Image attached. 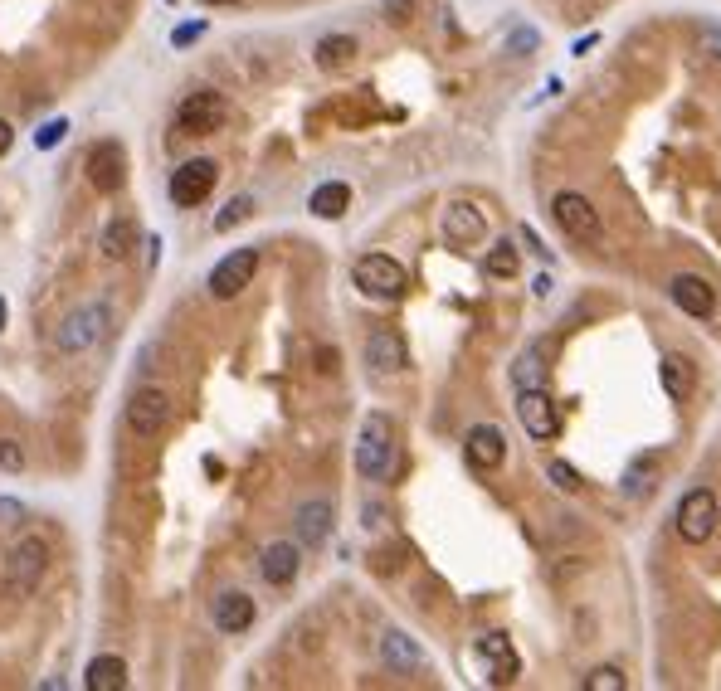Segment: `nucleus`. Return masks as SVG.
<instances>
[{
  "instance_id": "f257e3e1",
  "label": "nucleus",
  "mask_w": 721,
  "mask_h": 691,
  "mask_svg": "<svg viewBox=\"0 0 721 691\" xmlns=\"http://www.w3.org/2000/svg\"><path fill=\"white\" fill-rule=\"evenodd\" d=\"M108 327H113V307H108V302H83V307H74V312L59 322L54 346H59L64 356H83V351H93V346L108 336Z\"/></svg>"
},
{
  "instance_id": "f03ea898",
  "label": "nucleus",
  "mask_w": 721,
  "mask_h": 691,
  "mask_svg": "<svg viewBox=\"0 0 721 691\" xmlns=\"http://www.w3.org/2000/svg\"><path fill=\"white\" fill-rule=\"evenodd\" d=\"M395 468V429L385 414H366L361 438H356V473L366 482H385Z\"/></svg>"
},
{
  "instance_id": "7ed1b4c3",
  "label": "nucleus",
  "mask_w": 721,
  "mask_h": 691,
  "mask_svg": "<svg viewBox=\"0 0 721 691\" xmlns=\"http://www.w3.org/2000/svg\"><path fill=\"white\" fill-rule=\"evenodd\" d=\"M49 575V546L39 541V536H25V541H15L10 555H5V589L10 594H35L39 584Z\"/></svg>"
},
{
  "instance_id": "20e7f679",
  "label": "nucleus",
  "mask_w": 721,
  "mask_h": 691,
  "mask_svg": "<svg viewBox=\"0 0 721 691\" xmlns=\"http://www.w3.org/2000/svg\"><path fill=\"white\" fill-rule=\"evenodd\" d=\"M351 283L366 292V297L395 302V297H405V288H410V273H405V268H400L390 254H366V258H356Z\"/></svg>"
},
{
  "instance_id": "39448f33",
  "label": "nucleus",
  "mask_w": 721,
  "mask_h": 691,
  "mask_svg": "<svg viewBox=\"0 0 721 691\" xmlns=\"http://www.w3.org/2000/svg\"><path fill=\"white\" fill-rule=\"evenodd\" d=\"M673 521H678V536H683L687 546H702V541H712V531H717V521H721L717 492H707V487H692L683 502H678Z\"/></svg>"
},
{
  "instance_id": "423d86ee",
  "label": "nucleus",
  "mask_w": 721,
  "mask_h": 691,
  "mask_svg": "<svg viewBox=\"0 0 721 691\" xmlns=\"http://www.w3.org/2000/svg\"><path fill=\"white\" fill-rule=\"evenodd\" d=\"M225 98L215 88H200V93H186L181 108H176V132L181 137H210L225 127Z\"/></svg>"
},
{
  "instance_id": "0eeeda50",
  "label": "nucleus",
  "mask_w": 721,
  "mask_h": 691,
  "mask_svg": "<svg viewBox=\"0 0 721 691\" xmlns=\"http://www.w3.org/2000/svg\"><path fill=\"white\" fill-rule=\"evenodd\" d=\"M166 424H171V395L166 390H132V400H127V429L137 438H156L166 434Z\"/></svg>"
},
{
  "instance_id": "6e6552de",
  "label": "nucleus",
  "mask_w": 721,
  "mask_h": 691,
  "mask_svg": "<svg viewBox=\"0 0 721 691\" xmlns=\"http://www.w3.org/2000/svg\"><path fill=\"white\" fill-rule=\"evenodd\" d=\"M517 419H522V429H527L536 443H551V438L561 434V414H556V404L546 395V385L517 390Z\"/></svg>"
},
{
  "instance_id": "1a4fd4ad",
  "label": "nucleus",
  "mask_w": 721,
  "mask_h": 691,
  "mask_svg": "<svg viewBox=\"0 0 721 691\" xmlns=\"http://www.w3.org/2000/svg\"><path fill=\"white\" fill-rule=\"evenodd\" d=\"M215 181H220V166H215L210 156H195V161L171 171V200H176L181 210H195V205L215 190Z\"/></svg>"
},
{
  "instance_id": "9d476101",
  "label": "nucleus",
  "mask_w": 721,
  "mask_h": 691,
  "mask_svg": "<svg viewBox=\"0 0 721 691\" xmlns=\"http://www.w3.org/2000/svg\"><path fill=\"white\" fill-rule=\"evenodd\" d=\"M254 273H259V249H234L229 258L215 263V273H210V297H215V302L239 297V292L254 283Z\"/></svg>"
},
{
  "instance_id": "9b49d317",
  "label": "nucleus",
  "mask_w": 721,
  "mask_h": 691,
  "mask_svg": "<svg viewBox=\"0 0 721 691\" xmlns=\"http://www.w3.org/2000/svg\"><path fill=\"white\" fill-rule=\"evenodd\" d=\"M551 219L561 224V234H570V239H595L600 234V210L585 195H575V190H561L551 200Z\"/></svg>"
},
{
  "instance_id": "f8f14e48",
  "label": "nucleus",
  "mask_w": 721,
  "mask_h": 691,
  "mask_svg": "<svg viewBox=\"0 0 721 691\" xmlns=\"http://www.w3.org/2000/svg\"><path fill=\"white\" fill-rule=\"evenodd\" d=\"M366 365H371L376 375H400V370L410 365V346H405V336H400L395 327L371 331V341H366Z\"/></svg>"
},
{
  "instance_id": "ddd939ff",
  "label": "nucleus",
  "mask_w": 721,
  "mask_h": 691,
  "mask_svg": "<svg viewBox=\"0 0 721 691\" xmlns=\"http://www.w3.org/2000/svg\"><path fill=\"white\" fill-rule=\"evenodd\" d=\"M488 234V210L473 205V200H449L444 210V239L449 244H478Z\"/></svg>"
},
{
  "instance_id": "4468645a",
  "label": "nucleus",
  "mask_w": 721,
  "mask_h": 691,
  "mask_svg": "<svg viewBox=\"0 0 721 691\" xmlns=\"http://www.w3.org/2000/svg\"><path fill=\"white\" fill-rule=\"evenodd\" d=\"M463 453H468V463L478 468V473H493L502 468V458H507V438L497 424H473L468 438H463Z\"/></svg>"
},
{
  "instance_id": "2eb2a0df",
  "label": "nucleus",
  "mask_w": 721,
  "mask_h": 691,
  "mask_svg": "<svg viewBox=\"0 0 721 691\" xmlns=\"http://www.w3.org/2000/svg\"><path fill=\"white\" fill-rule=\"evenodd\" d=\"M293 531H298V546H307V550L327 546V536H332V502H327V497L303 502V507L293 511Z\"/></svg>"
},
{
  "instance_id": "dca6fc26",
  "label": "nucleus",
  "mask_w": 721,
  "mask_h": 691,
  "mask_svg": "<svg viewBox=\"0 0 721 691\" xmlns=\"http://www.w3.org/2000/svg\"><path fill=\"white\" fill-rule=\"evenodd\" d=\"M298 570H303V550L293 546V541H273V546H264V555H259V575H264L273 589L293 584Z\"/></svg>"
},
{
  "instance_id": "f3484780",
  "label": "nucleus",
  "mask_w": 721,
  "mask_h": 691,
  "mask_svg": "<svg viewBox=\"0 0 721 691\" xmlns=\"http://www.w3.org/2000/svg\"><path fill=\"white\" fill-rule=\"evenodd\" d=\"M127 161H122V146L117 142H98L93 151H88V181H93V190H103V195H113L117 185H122V171Z\"/></svg>"
},
{
  "instance_id": "a211bd4d",
  "label": "nucleus",
  "mask_w": 721,
  "mask_h": 691,
  "mask_svg": "<svg viewBox=\"0 0 721 691\" xmlns=\"http://www.w3.org/2000/svg\"><path fill=\"white\" fill-rule=\"evenodd\" d=\"M673 302L683 307L687 317H712L717 312V288L707 278H697V273H678L673 278Z\"/></svg>"
},
{
  "instance_id": "6ab92c4d",
  "label": "nucleus",
  "mask_w": 721,
  "mask_h": 691,
  "mask_svg": "<svg viewBox=\"0 0 721 691\" xmlns=\"http://www.w3.org/2000/svg\"><path fill=\"white\" fill-rule=\"evenodd\" d=\"M478 662L488 667V682H497V687H507V682L517 677V653H512V643H507L502 633L478 638Z\"/></svg>"
},
{
  "instance_id": "aec40b11",
  "label": "nucleus",
  "mask_w": 721,
  "mask_h": 691,
  "mask_svg": "<svg viewBox=\"0 0 721 691\" xmlns=\"http://www.w3.org/2000/svg\"><path fill=\"white\" fill-rule=\"evenodd\" d=\"M210 614H215V628L234 638V633L254 628V599H249V594H239V589H225V594L215 599V609H210Z\"/></svg>"
},
{
  "instance_id": "412c9836",
  "label": "nucleus",
  "mask_w": 721,
  "mask_h": 691,
  "mask_svg": "<svg viewBox=\"0 0 721 691\" xmlns=\"http://www.w3.org/2000/svg\"><path fill=\"white\" fill-rule=\"evenodd\" d=\"M307 210L317 219H342L346 210H351V185L346 181H327L312 190V200H307Z\"/></svg>"
},
{
  "instance_id": "4be33fe9",
  "label": "nucleus",
  "mask_w": 721,
  "mask_h": 691,
  "mask_svg": "<svg viewBox=\"0 0 721 691\" xmlns=\"http://www.w3.org/2000/svg\"><path fill=\"white\" fill-rule=\"evenodd\" d=\"M83 687L88 691H122L127 687V662H122V657H93L88 672H83Z\"/></svg>"
},
{
  "instance_id": "5701e85b",
  "label": "nucleus",
  "mask_w": 721,
  "mask_h": 691,
  "mask_svg": "<svg viewBox=\"0 0 721 691\" xmlns=\"http://www.w3.org/2000/svg\"><path fill=\"white\" fill-rule=\"evenodd\" d=\"M137 219L132 215H122V219H113L108 229H103V258H127L132 249H137Z\"/></svg>"
},
{
  "instance_id": "b1692460",
  "label": "nucleus",
  "mask_w": 721,
  "mask_h": 691,
  "mask_svg": "<svg viewBox=\"0 0 721 691\" xmlns=\"http://www.w3.org/2000/svg\"><path fill=\"white\" fill-rule=\"evenodd\" d=\"M356 59V39L351 35H327L322 44H317V64L327 73H337V69H346Z\"/></svg>"
},
{
  "instance_id": "393cba45",
  "label": "nucleus",
  "mask_w": 721,
  "mask_h": 691,
  "mask_svg": "<svg viewBox=\"0 0 721 691\" xmlns=\"http://www.w3.org/2000/svg\"><path fill=\"white\" fill-rule=\"evenodd\" d=\"M658 370H663V390H668L673 400H687V390H692V361L673 351V356H663Z\"/></svg>"
},
{
  "instance_id": "a878e982",
  "label": "nucleus",
  "mask_w": 721,
  "mask_h": 691,
  "mask_svg": "<svg viewBox=\"0 0 721 691\" xmlns=\"http://www.w3.org/2000/svg\"><path fill=\"white\" fill-rule=\"evenodd\" d=\"M380 653H385V662H390V667H400V672H410V667H419V662H424V653H419L405 633H385V638H380Z\"/></svg>"
},
{
  "instance_id": "bb28decb",
  "label": "nucleus",
  "mask_w": 721,
  "mask_h": 691,
  "mask_svg": "<svg viewBox=\"0 0 721 691\" xmlns=\"http://www.w3.org/2000/svg\"><path fill=\"white\" fill-rule=\"evenodd\" d=\"M546 356H541V346H527L517 365H512V380H517V390H527V385H546Z\"/></svg>"
},
{
  "instance_id": "cd10ccee",
  "label": "nucleus",
  "mask_w": 721,
  "mask_h": 691,
  "mask_svg": "<svg viewBox=\"0 0 721 691\" xmlns=\"http://www.w3.org/2000/svg\"><path fill=\"white\" fill-rule=\"evenodd\" d=\"M483 268H488V278H517V268H522V258L512 244H497L493 254L483 258Z\"/></svg>"
},
{
  "instance_id": "c85d7f7f",
  "label": "nucleus",
  "mask_w": 721,
  "mask_h": 691,
  "mask_svg": "<svg viewBox=\"0 0 721 691\" xmlns=\"http://www.w3.org/2000/svg\"><path fill=\"white\" fill-rule=\"evenodd\" d=\"M249 215H254V195H234V200H229L225 210L215 215V234H229L234 224H244Z\"/></svg>"
},
{
  "instance_id": "c756f323",
  "label": "nucleus",
  "mask_w": 721,
  "mask_h": 691,
  "mask_svg": "<svg viewBox=\"0 0 721 691\" xmlns=\"http://www.w3.org/2000/svg\"><path fill=\"white\" fill-rule=\"evenodd\" d=\"M585 691H624V672L619 667H595L585 677Z\"/></svg>"
},
{
  "instance_id": "7c9ffc66",
  "label": "nucleus",
  "mask_w": 721,
  "mask_h": 691,
  "mask_svg": "<svg viewBox=\"0 0 721 691\" xmlns=\"http://www.w3.org/2000/svg\"><path fill=\"white\" fill-rule=\"evenodd\" d=\"M25 468V448L15 438H0V473H20Z\"/></svg>"
},
{
  "instance_id": "2f4dec72",
  "label": "nucleus",
  "mask_w": 721,
  "mask_h": 691,
  "mask_svg": "<svg viewBox=\"0 0 721 691\" xmlns=\"http://www.w3.org/2000/svg\"><path fill=\"white\" fill-rule=\"evenodd\" d=\"M551 482H556L561 492H580V473H575L570 463H551Z\"/></svg>"
},
{
  "instance_id": "473e14b6",
  "label": "nucleus",
  "mask_w": 721,
  "mask_h": 691,
  "mask_svg": "<svg viewBox=\"0 0 721 691\" xmlns=\"http://www.w3.org/2000/svg\"><path fill=\"white\" fill-rule=\"evenodd\" d=\"M64 132H69V122H49V127H39V132H35V146H39V151H49V146L64 142Z\"/></svg>"
},
{
  "instance_id": "72a5a7b5",
  "label": "nucleus",
  "mask_w": 721,
  "mask_h": 691,
  "mask_svg": "<svg viewBox=\"0 0 721 691\" xmlns=\"http://www.w3.org/2000/svg\"><path fill=\"white\" fill-rule=\"evenodd\" d=\"M648 477H653V463H648V468H629V477H624V492H629V497H639V492H648V487H653Z\"/></svg>"
},
{
  "instance_id": "f704fd0d",
  "label": "nucleus",
  "mask_w": 721,
  "mask_h": 691,
  "mask_svg": "<svg viewBox=\"0 0 721 691\" xmlns=\"http://www.w3.org/2000/svg\"><path fill=\"white\" fill-rule=\"evenodd\" d=\"M702 49L721 64V25H707V30H702Z\"/></svg>"
},
{
  "instance_id": "c9c22d12",
  "label": "nucleus",
  "mask_w": 721,
  "mask_h": 691,
  "mask_svg": "<svg viewBox=\"0 0 721 691\" xmlns=\"http://www.w3.org/2000/svg\"><path fill=\"white\" fill-rule=\"evenodd\" d=\"M536 44H541L536 30H517V35H512V49H536Z\"/></svg>"
},
{
  "instance_id": "e433bc0d",
  "label": "nucleus",
  "mask_w": 721,
  "mask_h": 691,
  "mask_svg": "<svg viewBox=\"0 0 721 691\" xmlns=\"http://www.w3.org/2000/svg\"><path fill=\"white\" fill-rule=\"evenodd\" d=\"M20 516H25V511L15 507V502H0V526H15Z\"/></svg>"
},
{
  "instance_id": "4c0bfd02",
  "label": "nucleus",
  "mask_w": 721,
  "mask_h": 691,
  "mask_svg": "<svg viewBox=\"0 0 721 691\" xmlns=\"http://www.w3.org/2000/svg\"><path fill=\"white\" fill-rule=\"evenodd\" d=\"M200 30H205V25H181V30H176V44H190V39H200Z\"/></svg>"
},
{
  "instance_id": "58836bf2",
  "label": "nucleus",
  "mask_w": 721,
  "mask_h": 691,
  "mask_svg": "<svg viewBox=\"0 0 721 691\" xmlns=\"http://www.w3.org/2000/svg\"><path fill=\"white\" fill-rule=\"evenodd\" d=\"M10 142H15V127H10V122H5V117H0V156H5V151H10Z\"/></svg>"
},
{
  "instance_id": "ea45409f",
  "label": "nucleus",
  "mask_w": 721,
  "mask_h": 691,
  "mask_svg": "<svg viewBox=\"0 0 721 691\" xmlns=\"http://www.w3.org/2000/svg\"><path fill=\"white\" fill-rule=\"evenodd\" d=\"M522 244H527V249H532V254H541V258H546V249H541V239H536L532 229H522Z\"/></svg>"
},
{
  "instance_id": "a19ab883",
  "label": "nucleus",
  "mask_w": 721,
  "mask_h": 691,
  "mask_svg": "<svg viewBox=\"0 0 721 691\" xmlns=\"http://www.w3.org/2000/svg\"><path fill=\"white\" fill-rule=\"evenodd\" d=\"M0 331H5V302H0Z\"/></svg>"
},
{
  "instance_id": "79ce46f5",
  "label": "nucleus",
  "mask_w": 721,
  "mask_h": 691,
  "mask_svg": "<svg viewBox=\"0 0 721 691\" xmlns=\"http://www.w3.org/2000/svg\"><path fill=\"white\" fill-rule=\"evenodd\" d=\"M205 5H234V0H205Z\"/></svg>"
}]
</instances>
